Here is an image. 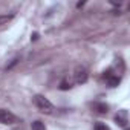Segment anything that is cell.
Returning <instances> with one entry per match:
<instances>
[{"label": "cell", "instance_id": "8992f818", "mask_svg": "<svg viewBox=\"0 0 130 130\" xmlns=\"http://www.w3.org/2000/svg\"><path fill=\"white\" fill-rule=\"evenodd\" d=\"M119 83H121V78H119V77H116V75H112V77H109V78H107V84H109L110 87H116Z\"/></svg>", "mask_w": 130, "mask_h": 130}, {"label": "cell", "instance_id": "ba28073f", "mask_svg": "<svg viewBox=\"0 0 130 130\" xmlns=\"http://www.w3.org/2000/svg\"><path fill=\"white\" fill-rule=\"evenodd\" d=\"M60 89H61V90H69V89H72V83L68 81V80H63V81L60 83Z\"/></svg>", "mask_w": 130, "mask_h": 130}, {"label": "cell", "instance_id": "6da1fadb", "mask_svg": "<svg viewBox=\"0 0 130 130\" xmlns=\"http://www.w3.org/2000/svg\"><path fill=\"white\" fill-rule=\"evenodd\" d=\"M34 104L37 106V109H38L41 113L51 115V113L54 112V106H52V103H51L46 96H43V95H35V96H34Z\"/></svg>", "mask_w": 130, "mask_h": 130}, {"label": "cell", "instance_id": "9c48e42d", "mask_svg": "<svg viewBox=\"0 0 130 130\" xmlns=\"http://www.w3.org/2000/svg\"><path fill=\"white\" fill-rule=\"evenodd\" d=\"M14 19V14H6V15H0V25H6L8 22H11Z\"/></svg>", "mask_w": 130, "mask_h": 130}, {"label": "cell", "instance_id": "7a4b0ae2", "mask_svg": "<svg viewBox=\"0 0 130 130\" xmlns=\"http://www.w3.org/2000/svg\"><path fill=\"white\" fill-rule=\"evenodd\" d=\"M0 122L5 124V125L15 124V122H17V116H15L12 112L6 110V109H0Z\"/></svg>", "mask_w": 130, "mask_h": 130}, {"label": "cell", "instance_id": "8fae6325", "mask_svg": "<svg viewBox=\"0 0 130 130\" xmlns=\"http://www.w3.org/2000/svg\"><path fill=\"white\" fill-rule=\"evenodd\" d=\"M19 61H20V58H19V57H15L14 60H11V63L8 64V66H6V68H5V71H9V69H12V68L15 66V64L19 63Z\"/></svg>", "mask_w": 130, "mask_h": 130}, {"label": "cell", "instance_id": "4fadbf2b", "mask_svg": "<svg viewBox=\"0 0 130 130\" xmlns=\"http://www.w3.org/2000/svg\"><path fill=\"white\" fill-rule=\"evenodd\" d=\"M83 5H84V2H80V3H77V8H81Z\"/></svg>", "mask_w": 130, "mask_h": 130}, {"label": "cell", "instance_id": "277c9868", "mask_svg": "<svg viewBox=\"0 0 130 130\" xmlns=\"http://www.w3.org/2000/svg\"><path fill=\"white\" fill-rule=\"evenodd\" d=\"M115 122H116L119 127H127V122H128V113H127L125 109L118 110V113L115 115Z\"/></svg>", "mask_w": 130, "mask_h": 130}, {"label": "cell", "instance_id": "5b68a950", "mask_svg": "<svg viewBox=\"0 0 130 130\" xmlns=\"http://www.w3.org/2000/svg\"><path fill=\"white\" fill-rule=\"evenodd\" d=\"M92 109H93L96 113L104 115V113H107V112H109V109H110V107H109V104H106V103H98V101H96V103H93V104H92Z\"/></svg>", "mask_w": 130, "mask_h": 130}, {"label": "cell", "instance_id": "3957f363", "mask_svg": "<svg viewBox=\"0 0 130 130\" xmlns=\"http://www.w3.org/2000/svg\"><path fill=\"white\" fill-rule=\"evenodd\" d=\"M74 77H75V83H77V84H84V83L89 80L87 69H86L84 66H77V68H75Z\"/></svg>", "mask_w": 130, "mask_h": 130}, {"label": "cell", "instance_id": "30bf717a", "mask_svg": "<svg viewBox=\"0 0 130 130\" xmlns=\"http://www.w3.org/2000/svg\"><path fill=\"white\" fill-rule=\"evenodd\" d=\"M95 130H110V127L104 122H96L95 124Z\"/></svg>", "mask_w": 130, "mask_h": 130}, {"label": "cell", "instance_id": "7c38bea8", "mask_svg": "<svg viewBox=\"0 0 130 130\" xmlns=\"http://www.w3.org/2000/svg\"><path fill=\"white\" fill-rule=\"evenodd\" d=\"M31 40H32V41H35V40H38V34H37V32H34V34L31 35Z\"/></svg>", "mask_w": 130, "mask_h": 130}, {"label": "cell", "instance_id": "52a82bcc", "mask_svg": "<svg viewBox=\"0 0 130 130\" xmlns=\"http://www.w3.org/2000/svg\"><path fill=\"white\" fill-rule=\"evenodd\" d=\"M32 130H46V125L41 121H34L32 122Z\"/></svg>", "mask_w": 130, "mask_h": 130}]
</instances>
